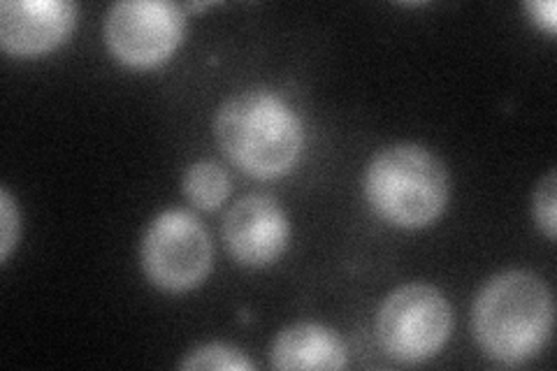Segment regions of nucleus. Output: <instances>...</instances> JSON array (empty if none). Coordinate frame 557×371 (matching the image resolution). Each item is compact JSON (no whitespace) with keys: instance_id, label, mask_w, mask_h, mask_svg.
<instances>
[{"instance_id":"obj_13","label":"nucleus","mask_w":557,"mask_h":371,"mask_svg":"<svg viewBox=\"0 0 557 371\" xmlns=\"http://www.w3.org/2000/svg\"><path fill=\"white\" fill-rule=\"evenodd\" d=\"M0 260H8L16 239H20V211L14 207L10 193L0 190Z\"/></svg>"},{"instance_id":"obj_12","label":"nucleus","mask_w":557,"mask_h":371,"mask_svg":"<svg viewBox=\"0 0 557 371\" xmlns=\"http://www.w3.org/2000/svg\"><path fill=\"white\" fill-rule=\"evenodd\" d=\"M534 219L544 230L548 239H555L557 214H555V172H548L546 180L534 193Z\"/></svg>"},{"instance_id":"obj_9","label":"nucleus","mask_w":557,"mask_h":371,"mask_svg":"<svg viewBox=\"0 0 557 371\" xmlns=\"http://www.w3.org/2000/svg\"><path fill=\"white\" fill-rule=\"evenodd\" d=\"M274 369H344L346 346L335 330L319 323L286 327L272 344Z\"/></svg>"},{"instance_id":"obj_10","label":"nucleus","mask_w":557,"mask_h":371,"mask_svg":"<svg viewBox=\"0 0 557 371\" xmlns=\"http://www.w3.org/2000/svg\"><path fill=\"white\" fill-rule=\"evenodd\" d=\"M184 193L196 207L212 211L228 198L231 176L219 163L200 161L188 168L184 176Z\"/></svg>"},{"instance_id":"obj_7","label":"nucleus","mask_w":557,"mask_h":371,"mask_svg":"<svg viewBox=\"0 0 557 371\" xmlns=\"http://www.w3.org/2000/svg\"><path fill=\"white\" fill-rule=\"evenodd\" d=\"M288 219L274 198L253 193L225 214L223 242L231 256L247 268H265L286 251Z\"/></svg>"},{"instance_id":"obj_8","label":"nucleus","mask_w":557,"mask_h":371,"mask_svg":"<svg viewBox=\"0 0 557 371\" xmlns=\"http://www.w3.org/2000/svg\"><path fill=\"white\" fill-rule=\"evenodd\" d=\"M77 5L65 0H5L0 5V45L14 57H40L67 40Z\"/></svg>"},{"instance_id":"obj_11","label":"nucleus","mask_w":557,"mask_h":371,"mask_svg":"<svg viewBox=\"0 0 557 371\" xmlns=\"http://www.w3.org/2000/svg\"><path fill=\"white\" fill-rule=\"evenodd\" d=\"M182 369H231L251 371L253 362L244 353L228 344H207L196 348L188 358L182 360Z\"/></svg>"},{"instance_id":"obj_6","label":"nucleus","mask_w":557,"mask_h":371,"mask_svg":"<svg viewBox=\"0 0 557 371\" xmlns=\"http://www.w3.org/2000/svg\"><path fill=\"white\" fill-rule=\"evenodd\" d=\"M184 12L163 0L116 3L104 20V42L131 67H153L174 54L184 38Z\"/></svg>"},{"instance_id":"obj_5","label":"nucleus","mask_w":557,"mask_h":371,"mask_svg":"<svg viewBox=\"0 0 557 371\" xmlns=\"http://www.w3.org/2000/svg\"><path fill=\"white\" fill-rule=\"evenodd\" d=\"M139 256L143 270L156 288L184 293L207 279L214 246L198 217L186 209H170L149 225Z\"/></svg>"},{"instance_id":"obj_4","label":"nucleus","mask_w":557,"mask_h":371,"mask_svg":"<svg viewBox=\"0 0 557 371\" xmlns=\"http://www.w3.org/2000/svg\"><path fill=\"white\" fill-rule=\"evenodd\" d=\"M453 330V311L442 290L409 284L386 297L379 309L376 334L381 348L403 364L437 356Z\"/></svg>"},{"instance_id":"obj_2","label":"nucleus","mask_w":557,"mask_h":371,"mask_svg":"<svg viewBox=\"0 0 557 371\" xmlns=\"http://www.w3.org/2000/svg\"><path fill=\"white\" fill-rule=\"evenodd\" d=\"M221 151L256 180H276L298 163L302 123L284 98L268 88H249L221 104L214 119Z\"/></svg>"},{"instance_id":"obj_14","label":"nucleus","mask_w":557,"mask_h":371,"mask_svg":"<svg viewBox=\"0 0 557 371\" xmlns=\"http://www.w3.org/2000/svg\"><path fill=\"white\" fill-rule=\"evenodd\" d=\"M528 12L534 16V22L539 26H544L548 33H555V28H557L555 3H544V0H539V3H528Z\"/></svg>"},{"instance_id":"obj_3","label":"nucleus","mask_w":557,"mask_h":371,"mask_svg":"<svg viewBox=\"0 0 557 371\" xmlns=\"http://www.w3.org/2000/svg\"><path fill=\"white\" fill-rule=\"evenodd\" d=\"M448 193L446 165L418 145L386 147L364 172V198L383 221L397 227L418 230L437 221Z\"/></svg>"},{"instance_id":"obj_1","label":"nucleus","mask_w":557,"mask_h":371,"mask_svg":"<svg viewBox=\"0 0 557 371\" xmlns=\"http://www.w3.org/2000/svg\"><path fill=\"white\" fill-rule=\"evenodd\" d=\"M555 321L553 295L542 276L511 270L493 276L479 293L472 325L487 358L518 367L544 350Z\"/></svg>"}]
</instances>
